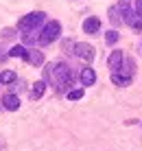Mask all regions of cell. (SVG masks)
Wrapping results in <instances>:
<instances>
[{
  "instance_id": "2",
  "label": "cell",
  "mask_w": 142,
  "mask_h": 151,
  "mask_svg": "<svg viewBox=\"0 0 142 151\" xmlns=\"http://www.w3.org/2000/svg\"><path fill=\"white\" fill-rule=\"evenodd\" d=\"M59 33H61V24L59 22H55V20H50L48 24H46L44 29H42V33H39V37L37 42L42 46H46V44H52L57 37H59Z\"/></svg>"
},
{
  "instance_id": "7",
  "label": "cell",
  "mask_w": 142,
  "mask_h": 151,
  "mask_svg": "<svg viewBox=\"0 0 142 151\" xmlns=\"http://www.w3.org/2000/svg\"><path fill=\"white\" fill-rule=\"evenodd\" d=\"M98 29H101V20H98V18H94V15H92V18H87L85 22H83V33H90V35H94Z\"/></svg>"
},
{
  "instance_id": "8",
  "label": "cell",
  "mask_w": 142,
  "mask_h": 151,
  "mask_svg": "<svg viewBox=\"0 0 142 151\" xmlns=\"http://www.w3.org/2000/svg\"><path fill=\"white\" fill-rule=\"evenodd\" d=\"M2 105L7 107L9 112H15V110L20 107V99L15 96V94H4V96H2Z\"/></svg>"
},
{
  "instance_id": "15",
  "label": "cell",
  "mask_w": 142,
  "mask_h": 151,
  "mask_svg": "<svg viewBox=\"0 0 142 151\" xmlns=\"http://www.w3.org/2000/svg\"><path fill=\"white\" fill-rule=\"evenodd\" d=\"M105 42H107L109 46L116 44V42H118V33H116V31H107V35H105Z\"/></svg>"
},
{
  "instance_id": "9",
  "label": "cell",
  "mask_w": 142,
  "mask_h": 151,
  "mask_svg": "<svg viewBox=\"0 0 142 151\" xmlns=\"http://www.w3.org/2000/svg\"><path fill=\"white\" fill-rule=\"evenodd\" d=\"M94 81H96V72L92 68H83L81 70V83L83 86H94Z\"/></svg>"
},
{
  "instance_id": "12",
  "label": "cell",
  "mask_w": 142,
  "mask_h": 151,
  "mask_svg": "<svg viewBox=\"0 0 142 151\" xmlns=\"http://www.w3.org/2000/svg\"><path fill=\"white\" fill-rule=\"evenodd\" d=\"M112 81L116 83V86H129V83H131V77H123L120 72H112Z\"/></svg>"
},
{
  "instance_id": "6",
  "label": "cell",
  "mask_w": 142,
  "mask_h": 151,
  "mask_svg": "<svg viewBox=\"0 0 142 151\" xmlns=\"http://www.w3.org/2000/svg\"><path fill=\"white\" fill-rule=\"evenodd\" d=\"M107 64H109V68H112V72H118L120 66H123V53H120V50H112Z\"/></svg>"
},
{
  "instance_id": "10",
  "label": "cell",
  "mask_w": 142,
  "mask_h": 151,
  "mask_svg": "<svg viewBox=\"0 0 142 151\" xmlns=\"http://www.w3.org/2000/svg\"><path fill=\"white\" fill-rule=\"evenodd\" d=\"M26 61H31L33 66H42V64H44V55H42V50H29Z\"/></svg>"
},
{
  "instance_id": "1",
  "label": "cell",
  "mask_w": 142,
  "mask_h": 151,
  "mask_svg": "<svg viewBox=\"0 0 142 151\" xmlns=\"http://www.w3.org/2000/svg\"><path fill=\"white\" fill-rule=\"evenodd\" d=\"M48 75L55 79L57 83V90L59 88H64V86H70V81H72V75H70V68H68L66 64H55V66H50L48 70Z\"/></svg>"
},
{
  "instance_id": "3",
  "label": "cell",
  "mask_w": 142,
  "mask_h": 151,
  "mask_svg": "<svg viewBox=\"0 0 142 151\" xmlns=\"http://www.w3.org/2000/svg\"><path fill=\"white\" fill-rule=\"evenodd\" d=\"M42 22H44V13H42V11H33V13L24 15V18L20 20V22H18V29L24 31V33H29V31L37 29Z\"/></svg>"
},
{
  "instance_id": "13",
  "label": "cell",
  "mask_w": 142,
  "mask_h": 151,
  "mask_svg": "<svg viewBox=\"0 0 142 151\" xmlns=\"http://www.w3.org/2000/svg\"><path fill=\"white\" fill-rule=\"evenodd\" d=\"M9 55H11V57H22V59H26V57H29V48H24V46H13V48L9 50Z\"/></svg>"
},
{
  "instance_id": "4",
  "label": "cell",
  "mask_w": 142,
  "mask_h": 151,
  "mask_svg": "<svg viewBox=\"0 0 142 151\" xmlns=\"http://www.w3.org/2000/svg\"><path fill=\"white\" fill-rule=\"evenodd\" d=\"M123 13V20H125V24H129L133 31H142V15L138 11H131V7L129 9H125V11H120Z\"/></svg>"
},
{
  "instance_id": "14",
  "label": "cell",
  "mask_w": 142,
  "mask_h": 151,
  "mask_svg": "<svg viewBox=\"0 0 142 151\" xmlns=\"http://www.w3.org/2000/svg\"><path fill=\"white\" fill-rule=\"evenodd\" d=\"M15 81V72L13 70H4V72H0V83H13Z\"/></svg>"
},
{
  "instance_id": "18",
  "label": "cell",
  "mask_w": 142,
  "mask_h": 151,
  "mask_svg": "<svg viewBox=\"0 0 142 151\" xmlns=\"http://www.w3.org/2000/svg\"><path fill=\"white\" fill-rule=\"evenodd\" d=\"M0 151H2V142H0Z\"/></svg>"
},
{
  "instance_id": "11",
  "label": "cell",
  "mask_w": 142,
  "mask_h": 151,
  "mask_svg": "<svg viewBox=\"0 0 142 151\" xmlns=\"http://www.w3.org/2000/svg\"><path fill=\"white\" fill-rule=\"evenodd\" d=\"M46 92V81H37V83H33V92H31V99L33 101H37V99L42 96Z\"/></svg>"
},
{
  "instance_id": "5",
  "label": "cell",
  "mask_w": 142,
  "mask_h": 151,
  "mask_svg": "<svg viewBox=\"0 0 142 151\" xmlns=\"http://www.w3.org/2000/svg\"><path fill=\"white\" fill-rule=\"evenodd\" d=\"M75 55L77 57H81V59H85V61H92L94 59V48L90 44H75Z\"/></svg>"
},
{
  "instance_id": "17",
  "label": "cell",
  "mask_w": 142,
  "mask_h": 151,
  "mask_svg": "<svg viewBox=\"0 0 142 151\" xmlns=\"http://www.w3.org/2000/svg\"><path fill=\"white\" fill-rule=\"evenodd\" d=\"M136 11L142 15V0H136Z\"/></svg>"
},
{
  "instance_id": "16",
  "label": "cell",
  "mask_w": 142,
  "mask_h": 151,
  "mask_svg": "<svg viewBox=\"0 0 142 151\" xmlns=\"http://www.w3.org/2000/svg\"><path fill=\"white\" fill-rule=\"evenodd\" d=\"M68 99H70V101H79V99H83V90H70V92H68Z\"/></svg>"
}]
</instances>
